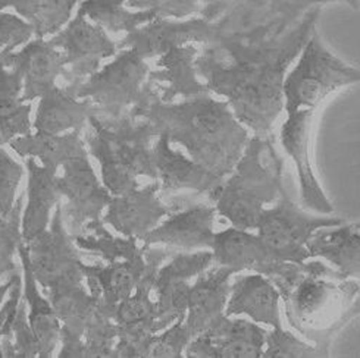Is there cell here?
<instances>
[{"mask_svg":"<svg viewBox=\"0 0 360 358\" xmlns=\"http://www.w3.org/2000/svg\"><path fill=\"white\" fill-rule=\"evenodd\" d=\"M9 145L22 159H37L41 166L55 173L71 159L89 153L79 131L63 134L36 131L13 138Z\"/></svg>","mask_w":360,"mask_h":358,"instance_id":"29","label":"cell"},{"mask_svg":"<svg viewBox=\"0 0 360 358\" xmlns=\"http://www.w3.org/2000/svg\"><path fill=\"white\" fill-rule=\"evenodd\" d=\"M65 56L63 81L67 87L83 83L99 71L102 62L118 53V44L97 24L87 20L78 11L70 22L49 37Z\"/></svg>","mask_w":360,"mask_h":358,"instance_id":"11","label":"cell"},{"mask_svg":"<svg viewBox=\"0 0 360 358\" xmlns=\"http://www.w3.org/2000/svg\"><path fill=\"white\" fill-rule=\"evenodd\" d=\"M32 37H34V28L22 16L0 11V52H15Z\"/></svg>","mask_w":360,"mask_h":358,"instance_id":"40","label":"cell"},{"mask_svg":"<svg viewBox=\"0 0 360 358\" xmlns=\"http://www.w3.org/2000/svg\"><path fill=\"white\" fill-rule=\"evenodd\" d=\"M0 62L22 78V100L34 102L56 86L65 74V56L49 39H31L20 51L0 52Z\"/></svg>","mask_w":360,"mask_h":358,"instance_id":"16","label":"cell"},{"mask_svg":"<svg viewBox=\"0 0 360 358\" xmlns=\"http://www.w3.org/2000/svg\"><path fill=\"white\" fill-rule=\"evenodd\" d=\"M128 113L152 122L159 135L183 145L194 161L224 178L233 172L250 138L225 100L205 94L178 103L163 102L149 79Z\"/></svg>","mask_w":360,"mask_h":358,"instance_id":"2","label":"cell"},{"mask_svg":"<svg viewBox=\"0 0 360 358\" xmlns=\"http://www.w3.org/2000/svg\"><path fill=\"white\" fill-rule=\"evenodd\" d=\"M321 9H309L283 36L253 40L236 32H218L215 41L199 48V77L256 135H269L281 115L288 68L316 32Z\"/></svg>","mask_w":360,"mask_h":358,"instance_id":"1","label":"cell"},{"mask_svg":"<svg viewBox=\"0 0 360 358\" xmlns=\"http://www.w3.org/2000/svg\"><path fill=\"white\" fill-rule=\"evenodd\" d=\"M18 256L22 262L24 281L22 296L27 303V313L30 326L34 332L40 347L39 358H51L59 345V335L62 323L55 313V308L49 298H44L39 289V284L31 270L30 253L27 244L22 241L18 248Z\"/></svg>","mask_w":360,"mask_h":358,"instance_id":"27","label":"cell"},{"mask_svg":"<svg viewBox=\"0 0 360 358\" xmlns=\"http://www.w3.org/2000/svg\"><path fill=\"white\" fill-rule=\"evenodd\" d=\"M215 207L206 204L193 206L179 213L169 215L165 222L147 232L140 242L146 247L165 246L183 251L212 248L215 239Z\"/></svg>","mask_w":360,"mask_h":358,"instance_id":"19","label":"cell"},{"mask_svg":"<svg viewBox=\"0 0 360 358\" xmlns=\"http://www.w3.org/2000/svg\"><path fill=\"white\" fill-rule=\"evenodd\" d=\"M159 137L156 126L147 119H134L125 113L118 119L93 115L84 129L89 153L99 161L102 183L112 195H121L140 187L139 178L156 181L152 141Z\"/></svg>","mask_w":360,"mask_h":358,"instance_id":"4","label":"cell"},{"mask_svg":"<svg viewBox=\"0 0 360 358\" xmlns=\"http://www.w3.org/2000/svg\"><path fill=\"white\" fill-rule=\"evenodd\" d=\"M39 355L40 347L34 332H32L30 326L27 303L22 296V301L20 304L18 314H16L12 329V358H36Z\"/></svg>","mask_w":360,"mask_h":358,"instance_id":"42","label":"cell"},{"mask_svg":"<svg viewBox=\"0 0 360 358\" xmlns=\"http://www.w3.org/2000/svg\"><path fill=\"white\" fill-rule=\"evenodd\" d=\"M357 316H360V294L356 297V300H354V303H353V305L350 308V312L347 314V320L350 321L352 319H354Z\"/></svg>","mask_w":360,"mask_h":358,"instance_id":"48","label":"cell"},{"mask_svg":"<svg viewBox=\"0 0 360 358\" xmlns=\"http://www.w3.org/2000/svg\"><path fill=\"white\" fill-rule=\"evenodd\" d=\"M22 301V278L18 276L12 288L9 289V297L0 308V343L11 340L12 343V329L13 321L18 314V308Z\"/></svg>","mask_w":360,"mask_h":358,"instance_id":"43","label":"cell"},{"mask_svg":"<svg viewBox=\"0 0 360 358\" xmlns=\"http://www.w3.org/2000/svg\"><path fill=\"white\" fill-rule=\"evenodd\" d=\"M159 181L146 187H137L121 195H112L102 216L105 225L112 226L122 237H134L139 241L156 227L172 210L158 197Z\"/></svg>","mask_w":360,"mask_h":358,"instance_id":"17","label":"cell"},{"mask_svg":"<svg viewBox=\"0 0 360 358\" xmlns=\"http://www.w3.org/2000/svg\"><path fill=\"white\" fill-rule=\"evenodd\" d=\"M335 0H237L215 22L218 32H236L248 39L265 40L283 36L314 6Z\"/></svg>","mask_w":360,"mask_h":358,"instance_id":"9","label":"cell"},{"mask_svg":"<svg viewBox=\"0 0 360 358\" xmlns=\"http://www.w3.org/2000/svg\"><path fill=\"white\" fill-rule=\"evenodd\" d=\"M266 333L256 323L224 316L206 332L193 338L184 354L195 358H262Z\"/></svg>","mask_w":360,"mask_h":358,"instance_id":"15","label":"cell"},{"mask_svg":"<svg viewBox=\"0 0 360 358\" xmlns=\"http://www.w3.org/2000/svg\"><path fill=\"white\" fill-rule=\"evenodd\" d=\"M210 266H214L212 251L198 250L178 253L169 263L159 267L153 284L158 332L186 317L190 282Z\"/></svg>","mask_w":360,"mask_h":358,"instance_id":"13","label":"cell"},{"mask_svg":"<svg viewBox=\"0 0 360 358\" xmlns=\"http://www.w3.org/2000/svg\"><path fill=\"white\" fill-rule=\"evenodd\" d=\"M25 244L31 270L44 291L65 282H84L83 260L72 235L65 227L60 203L47 230Z\"/></svg>","mask_w":360,"mask_h":358,"instance_id":"10","label":"cell"},{"mask_svg":"<svg viewBox=\"0 0 360 358\" xmlns=\"http://www.w3.org/2000/svg\"><path fill=\"white\" fill-rule=\"evenodd\" d=\"M32 105L22 100L21 75L0 62V145L31 133Z\"/></svg>","mask_w":360,"mask_h":358,"instance_id":"30","label":"cell"},{"mask_svg":"<svg viewBox=\"0 0 360 358\" xmlns=\"http://www.w3.org/2000/svg\"><path fill=\"white\" fill-rule=\"evenodd\" d=\"M75 246L79 250L101 254L106 263L117 260H137L144 258L149 247L140 246V241L134 237H113L103 223V220H93L86 225V234L72 237Z\"/></svg>","mask_w":360,"mask_h":358,"instance_id":"33","label":"cell"},{"mask_svg":"<svg viewBox=\"0 0 360 358\" xmlns=\"http://www.w3.org/2000/svg\"><path fill=\"white\" fill-rule=\"evenodd\" d=\"M310 257H321L360 284V222L322 227L310 238Z\"/></svg>","mask_w":360,"mask_h":358,"instance_id":"28","label":"cell"},{"mask_svg":"<svg viewBox=\"0 0 360 358\" xmlns=\"http://www.w3.org/2000/svg\"><path fill=\"white\" fill-rule=\"evenodd\" d=\"M32 128L36 131L63 134L70 131L83 133L89 119L97 115V107L89 99H77L67 87L55 86L39 99Z\"/></svg>","mask_w":360,"mask_h":358,"instance_id":"26","label":"cell"},{"mask_svg":"<svg viewBox=\"0 0 360 358\" xmlns=\"http://www.w3.org/2000/svg\"><path fill=\"white\" fill-rule=\"evenodd\" d=\"M165 250L147 248V266L134 292L118 304L115 321L118 339L112 358H147L156 331V307L152 301V291L156 273L163 260L168 257Z\"/></svg>","mask_w":360,"mask_h":358,"instance_id":"8","label":"cell"},{"mask_svg":"<svg viewBox=\"0 0 360 358\" xmlns=\"http://www.w3.org/2000/svg\"><path fill=\"white\" fill-rule=\"evenodd\" d=\"M210 251L214 254V265L230 267L236 273L252 270L268 276L275 263L280 262L259 235L236 226L215 234Z\"/></svg>","mask_w":360,"mask_h":358,"instance_id":"24","label":"cell"},{"mask_svg":"<svg viewBox=\"0 0 360 358\" xmlns=\"http://www.w3.org/2000/svg\"><path fill=\"white\" fill-rule=\"evenodd\" d=\"M341 218L314 216L294 203L285 190L272 208L262 211L256 230L272 256L280 262L302 263L310 258L307 244L322 227L338 226Z\"/></svg>","mask_w":360,"mask_h":358,"instance_id":"7","label":"cell"},{"mask_svg":"<svg viewBox=\"0 0 360 358\" xmlns=\"http://www.w3.org/2000/svg\"><path fill=\"white\" fill-rule=\"evenodd\" d=\"M81 0H36L27 21L34 28V37L47 39L70 22Z\"/></svg>","mask_w":360,"mask_h":358,"instance_id":"34","label":"cell"},{"mask_svg":"<svg viewBox=\"0 0 360 358\" xmlns=\"http://www.w3.org/2000/svg\"><path fill=\"white\" fill-rule=\"evenodd\" d=\"M150 67L133 48H121L113 59L83 83L67 90L77 99H89L97 118L118 119L133 107L149 79Z\"/></svg>","mask_w":360,"mask_h":358,"instance_id":"6","label":"cell"},{"mask_svg":"<svg viewBox=\"0 0 360 358\" xmlns=\"http://www.w3.org/2000/svg\"><path fill=\"white\" fill-rule=\"evenodd\" d=\"M234 274L237 273L233 269L215 265V267L210 266L195 278L190 289L184 317L191 339L206 332L225 316Z\"/></svg>","mask_w":360,"mask_h":358,"instance_id":"20","label":"cell"},{"mask_svg":"<svg viewBox=\"0 0 360 358\" xmlns=\"http://www.w3.org/2000/svg\"><path fill=\"white\" fill-rule=\"evenodd\" d=\"M34 4L36 0H0V11L12 9L15 13H18L27 21Z\"/></svg>","mask_w":360,"mask_h":358,"instance_id":"46","label":"cell"},{"mask_svg":"<svg viewBox=\"0 0 360 358\" xmlns=\"http://www.w3.org/2000/svg\"><path fill=\"white\" fill-rule=\"evenodd\" d=\"M22 178L24 165L12 159L4 145H0V218L11 213Z\"/></svg>","mask_w":360,"mask_h":358,"instance_id":"38","label":"cell"},{"mask_svg":"<svg viewBox=\"0 0 360 358\" xmlns=\"http://www.w3.org/2000/svg\"><path fill=\"white\" fill-rule=\"evenodd\" d=\"M2 274H4V273L0 272V276H2ZM18 276H20L18 273H15V274H12L11 278L8 279V282H5L4 285H0V304L4 303V298H5V297L9 294V289L12 288V285L15 284V281L18 279Z\"/></svg>","mask_w":360,"mask_h":358,"instance_id":"47","label":"cell"},{"mask_svg":"<svg viewBox=\"0 0 360 358\" xmlns=\"http://www.w3.org/2000/svg\"><path fill=\"white\" fill-rule=\"evenodd\" d=\"M198 55V46L186 44L174 47L158 58L156 69L149 72V81L155 86L160 100L174 102L176 97L190 99L210 94L195 69Z\"/></svg>","mask_w":360,"mask_h":358,"instance_id":"21","label":"cell"},{"mask_svg":"<svg viewBox=\"0 0 360 358\" xmlns=\"http://www.w3.org/2000/svg\"><path fill=\"white\" fill-rule=\"evenodd\" d=\"M63 173L56 176L58 187L68 201L62 207L63 220L70 226V234H86V225L101 220L112 194L97 178L89 153L71 159L62 166Z\"/></svg>","mask_w":360,"mask_h":358,"instance_id":"12","label":"cell"},{"mask_svg":"<svg viewBox=\"0 0 360 358\" xmlns=\"http://www.w3.org/2000/svg\"><path fill=\"white\" fill-rule=\"evenodd\" d=\"M198 2L202 6L199 16L207 21L217 22L228 9L234 6L237 0H198Z\"/></svg>","mask_w":360,"mask_h":358,"instance_id":"45","label":"cell"},{"mask_svg":"<svg viewBox=\"0 0 360 358\" xmlns=\"http://www.w3.org/2000/svg\"><path fill=\"white\" fill-rule=\"evenodd\" d=\"M127 0H83L77 11L83 13L87 20L102 27L106 32L120 34L159 18L153 11H129L125 8Z\"/></svg>","mask_w":360,"mask_h":358,"instance_id":"32","label":"cell"},{"mask_svg":"<svg viewBox=\"0 0 360 358\" xmlns=\"http://www.w3.org/2000/svg\"><path fill=\"white\" fill-rule=\"evenodd\" d=\"M129 9L153 11L160 18L186 20L199 15L200 4L198 0H127Z\"/></svg>","mask_w":360,"mask_h":358,"instance_id":"41","label":"cell"},{"mask_svg":"<svg viewBox=\"0 0 360 358\" xmlns=\"http://www.w3.org/2000/svg\"><path fill=\"white\" fill-rule=\"evenodd\" d=\"M335 2H341L347 6H350L352 9H359L360 8V0H335Z\"/></svg>","mask_w":360,"mask_h":358,"instance_id":"49","label":"cell"},{"mask_svg":"<svg viewBox=\"0 0 360 358\" xmlns=\"http://www.w3.org/2000/svg\"><path fill=\"white\" fill-rule=\"evenodd\" d=\"M283 159L269 135H253L218 194L217 213L240 230H256L265 206L278 200L283 187Z\"/></svg>","mask_w":360,"mask_h":358,"instance_id":"5","label":"cell"},{"mask_svg":"<svg viewBox=\"0 0 360 358\" xmlns=\"http://www.w3.org/2000/svg\"><path fill=\"white\" fill-rule=\"evenodd\" d=\"M325 357L315 345L307 344L284 328L266 333L265 350L262 358H314Z\"/></svg>","mask_w":360,"mask_h":358,"instance_id":"37","label":"cell"},{"mask_svg":"<svg viewBox=\"0 0 360 358\" xmlns=\"http://www.w3.org/2000/svg\"><path fill=\"white\" fill-rule=\"evenodd\" d=\"M218 37V27L202 16L188 20L156 18L131 32L118 41V51L133 48L143 59L159 58L174 47L186 44H210Z\"/></svg>","mask_w":360,"mask_h":358,"instance_id":"14","label":"cell"},{"mask_svg":"<svg viewBox=\"0 0 360 358\" xmlns=\"http://www.w3.org/2000/svg\"><path fill=\"white\" fill-rule=\"evenodd\" d=\"M191 336L184 324V319L174 321L171 326L158 332L150 347V357L181 358L190 344Z\"/></svg>","mask_w":360,"mask_h":358,"instance_id":"39","label":"cell"},{"mask_svg":"<svg viewBox=\"0 0 360 358\" xmlns=\"http://www.w3.org/2000/svg\"><path fill=\"white\" fill-rule=\"evenodd\" d=\"M280 292L275 285L260 273L245 274L231 284L225 316H248L255 323L283 328L280 316Z\"/></svg>","mask_w":360,"mask_h":358,"instance_id":"22","label":"cell"},{"mask_svg":"<svg viewBox=\"0 0 360 358\" xmlns=\"http://www.w3.org/2000/svg\"><path fill=\"white\" fill-rule=\"evenodd\" d=\"M147 266V258L117 260L108 265L83 263V274L90 294L113 314L120 303L133 294Z\"/></svg>","mask_w":360,"mask_h":358,"instance_id":"23","label":"cell"},{"mask_svg":"<svg viewBox=\"0 0 360 358\" xmlns=\"http://www.w3.org/2000/svg\"><path fill=\"white\" fill-rule=\"evenodd\" d=\"M25 171L28 185L25 192L27 204L22 215V239L30 242L47 230L63 195L56 183L58 175L37 164L36 159L27 157Z\"/></svg>","mask_w":360,"mask_h":358,"instance_id":"25","label":"cell"},{"mask_svg":"<svg viewBox=\"0 0 360 358\" xmlns=\"http://www.w3.org/2000/svg\"><path fill=\"white\" fill-rule=\"evenodd\" d=\"M101 304V303H99ZM87 358H112L118 339V324L113 314L99 305V312L84 332Z\"/></svg>","mask_w":360,"mask_h":358,"instance_id":"35","label":"cell"},{"mask_svg":"<svg viewBox=\"0 0 360 358\" xmlns=\"http://www.w3.org/2000/svg\"><path fill=\"white\" fill-rule=\"evenodd\" d=\"M266 278L280 292L290 326L325 357L334 335L349 323L347 314L360 284L322 262H276Z\"/></svg>","mask_w":360,"mask_h":358,"instance_id":"3","label":"cell"},{"mask_svg":"<svg viewBox=\"0 0 360 358\" xmlns=\"http://www.w3.org/2000/svg\"><path fill=\"white\" fill-rule=\"evenodd\" d=\"M46 292L62 326L83 336L101 305L87 286L83 282H65Z\"/></svg>","mask_w":360,"mask_h":358,"instance_id":"31","label":"cell"},{"mask_svg":"<svg viewBox=\"0 0 360 358\" xmlns=\"http://www.w3.org/2000/svg\"><path fill=\"white\" fill-rule=\"evenodd\" d=\"M153 164L162 191L174 192L191 190L207 194L210 201H215L225 183V178L206 169L203 165L171 149L165 134H160L153 144Z\"/></svg>","mask_w":360,"mask_h":358,"instance_id":"18","label":"cell"},{"mask_svg":"<svg viewBox=\"0 0 360 358\" xmlns=\"http://www.w3.org/2000/svg\"><path fill=\"white\" fill-rule=\"evenodd\" d=\"M24 192L16 197L11 213L6 218H0V272L4 274L15 270V254L18 253L22 239V204Z\"/></svg>","mask_w":360,"mask_h":358,"instance_id":"36","label":"cell"},{"mask_svg":"<svg viewBox=\"0 0 360 358\" xmlns=\"http://www.w3.org/2000/svg\"><path fill=\"white\" fill-rule=\"evenodd\" d=\"M59 358H87L84 336H81L62 326L59 335Z\"/></svg>","mask_w":360,"mask_h":358,"instance_id":"44","label":"cell"}]
</instances>
